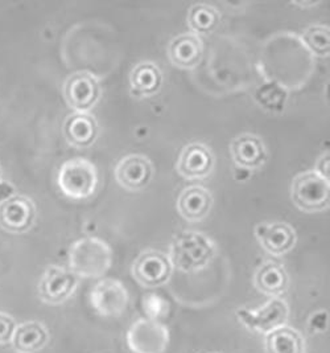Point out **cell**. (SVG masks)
Instances as JSON below:
<instances>
[{
  "label": "cell",
  "instance_id": "7",
  "mask_svg": "<svg viewBox=\"0 0 330 353\" xmlns=\"http://www.w3.org/2000/svg\"><path fill=\"white\" fill-rule=\"evenodd\" d=\"M172 272L169 256L155 249L143 252L132 265L134 278L144 288H158L165 285Z\"/></svg>",
  "mask_w": 330,
  "mask_h": 353
},
{
  "label": "cell",
  "instance_id": "6",
  "mask_svg": "<svg viewBox=\"0 0 330 353\" xmlns=\"http://www.w3.org/2000/svg\"><path fill=\"white\" fill-rule=\"evenodd\" d=\"M289 315V308L285 301L280 298H272L266 305L256 308H240L236 311V316L249 330L256 332H271L284 327Z\"/></svg>",
  "mask_w": 330,
  "mask_h": 353
},
{
  "label": "cell",
  "instance_id": "13",
  "mask_svg": "<svg viewBox=\"0 0 330 353\" xmlns=\"http://www.w3.org/2000/svg\"><path fill=\"white\" fill-rule=\"evenodd\" d=\"M216 164L212 150L204 143H189L180 154L177 161L178 174L188 180H201L209 176Z\"/></svg>",
  "mask_w": 330,
  "mask_h": 353
},
{
  "label": "cell",
  "instance_id": "21",
  "mask_svg": "<svg viewBox=\"0 0 330 353\" xmlns=\"http://www.w3.org/2000/svg\"><path fill=\"white\" fill-rule=\"evenodd\" d=\"M47 328L39 321H27L19 325L11 339L12 348L19 353H36L47 345Z\"/></svg>",
  "mask_w": 330,
  "mask_h": 353
},
{
  "label": "cell",
  "instance_id": "12",
  "mask_svg": "<svg viewBox=\"0 0 330 353\" xmlns=\"http://www.w3.org/2000/svg\"><path fill=\"white\" fill-rule=\"evenodd\" d=\"M154 176V165L151 161L139 154L127 155L118 163L115 177L118 183L131 192L142 191L151 183Z\"/></svg>",
  "mask_w": 330,
  "mask_h": 353
},
{
  "label": "cell",
  "instance_id": "24",
  "mask_svg": "<svg viewBox=\"0 0 330 353\" xmlns=\"http://www.w3.org/2000/svg\"><path fill=\"white\" fill-rule=\"evenodd\" d=\"M301 39L305 47L316 56H320V57L329 56L330 31L328 26H321V24L309 26L308 28L304 30Z\"/></svg>",
  "mask_w": 330,
  "mask_h": 353
},
{
  "label": "cell",
  "instance_id": "9",
  "mask_svg": "<svg viewBox=\"0 0 330 353\" xmlns=\"http://www.w3.org/2000/svg\"><path fill=\"white\" fill-rule=\"evenodd\" d=\"M36 219V205L24 194H12L0 201V228L20 234L30 230Z\"/></svg>",
  "mask_w": 330,
  "mask_h": 353
},
{
  "label": "cell",
  "instance_id": "20",
  "mask_svg": "<svg viewBox=\"0 0 330 353\" xmlns=\"http://www.w3.org/2000/svg\"><path fill=\"white\" fill-rule=\"evenodd\" d=\"M254 283L260 292L274 298H279L288 289L289 279L283 265L268 261L256 270Z\"/></svg>",
  "mask_w": 330,
  "mask_h": 353
},
{
  "label": "cell",
  "instance_id": "23",
  "mask_svg": "<svg viewBox=\"0 0 330 353\" xmlns=\"http://www.w3.org/2000/svg\"><path fill=\"white\" fill-rule=\"evenodd\" d=\"M267 353H305V341L299 332L291 327L274 330L266 337Z\"/></svg>",
  "mask_w": 330,
  "mask_h": 353
},
{
  "label": "cell",
  "instance_id": "17",
  "mask_svg": "<svg viewBox=\"0 0 330 353\" xmlns=\"http://www.w3.org/2000/svg\"><path fill=\"white\" fill-rule=\"evenodd\" d=\"M63 135L68 143L77 148L93 145L98 137V122L90 112L69 114L63 123Z\"/></svg>",
  "mask_w": 330,
  "mask_h": 353
},
{
  "label": "cell",
  "instance_id": "26",
  "mask_svg": "<svg viewBox=\"0 0 330 353\" xmlns=\"http://www.w3.org/2000/svg\"><path fill=\"white\" fill-rule=\"evenodd\" d=\"M330 170V157L329 151L324 152L318 161L316 163L315 172H317L320 176L325 177L329 180V171Z\"/></svg>",
  "mask_w": 330,
  "mask_h": 353
},
{
  "label": "cell",
  "instance_id": "4",
  "mask_svg": "<svg viewBox=\"0 0 330 353\" xmlns=\"http://www.w3.org/2000/svg\"><path fill=\"white\" fill-rule=\"evenodd\" d=\"M291 197L298 208L307 213H316L329 207V180L315 171L301 172L292 180Z\"/></svg>",
  "mask_w": 330,
  "mask_h": 353
},
{
  "label": "cell",
  "instance_id": "15",
  "mask_svg": "<svg viewBox=\"0 0 330 353\" xmlns=\"http://www.w3.org/2000/svg\"><path fill=\"white\" fill-rule=\"evenodd\" d=\"M230 152L236 165L245 170H259L267 161L266 145L254 134L238 135L230 145Z\"/></svg>",
  "mask_w": 330,
  "mask_h": 353
},
{
  "label": "cell",
  "instance_id": "16",
  "mask_svg": "<svg viewBox=\"0 0 330 353\" xmlns=\"http://www.w3.org/2000/svg\"><path fill=\"white\" fill-rule=\"evenodd\" d=\"M204 56L203 39L194 33H181L171 40L168 57L174 66L181 69H194Z\"/></svg>",
  "mask_w": 330,
  "mask_h": 353
},
{
  "label": "cell",
  "instance_id": "1",
  "mask_svg": "<svg viewBox=\"0 0 330 353\" xmlns=\"http://www.w3.org/2000/svg\"><path fill=\"white\" fill-rule=\"evenodd\" d=\"M216 253L217 246L209 236L197 230H184L174 236L169 259L178 270L192 273L205 269Z\"/></svg>",
  "mask_w": 330,
  "mask_h": 353
},
{
  "label": "cell",
  "instance_id": "11",
  "mask_svg": "<svg viewBox=\"0 0 330 353\" xmlns=\"http://www.w3.org/2000/svg\"><path fill=\"white\" fill-rule=\"evenodd\" d=\"M79 286V276L60 266H49L39 282V295L49 305L68 301Z\"/></svg>",
  "mask_w": 330,
  "mask_h": 353
},
{
  "label": "cell",
  "instance_id": "27",
  "mask_svg": "<svg viewBox=\"0 0 330 353\" xmlns=\"http://www.w3.org/2000/svg\"><path fill=\"white\" fill-rule=\"evenodd\" d=\"M318 1H311V3H292V4H295V6H300V7H312V6H316Z\"/></svg>",
  "mask_w": 330,
  "mask_h": 353
},
{
  "label": "cell",
  "instance_id": "5",
  "mask_svg": "<svg viewBox=\"0 0 330 353\" xmlns=\"http://www.w3.org/2000/svg\"><path fill=\"white\" fill-rule=\"evenodd\" d=\"M101 96V82L90 72H76L63 83L65 101L74 112H89Z\"/></svg>",
  "mask_w": 330,
  "mask_h": 353
},
{
  "label": "cell",
  "instance_id": "28",
  "mask_svg": "<svg viewBox=\"0 0 330 353\" xmlns=\"http://www.w3.org/2000/svg\"><path fill=\"white\" fill-rule=\"evenodd\" d=\"M0 177H1V167H0Z\"/></svg>",
  "mask_w": 330,
  "mask_h": 353
},
{
  "label": "cell",
  "instance_id": "3",
  "mask_svg": "<svg viewBox=\"0 0 330 353\" xmlns=\"http://www.w3.org/2000/svg\"><path fill=\"white\" fill-rule=\"evenodd\" d=\"M57 185L66 197L86 200L94 194L98 187L96 167L82 158L65 161L57 174Z\"/></svg>",
  "mask_w": 330,
  "mask_h": 353
},
{
  "label": "cell",
  "instance_id": "22",
  "mask_svg": "<svg viewBox=\"0 0 330 353\" xmlns=\"http://www.w3.org/2000/svg\"><path fill=\"white\" fill-rule=\"evenodd\" d=\"M220 24V11L206 3L193 4L188 11V26L192 33L210 34L214 32Z\"/></svg>",
  "mask_w": 330,
  "mask_h": 353
},
{
  "label": "cell",
  "instance_id": "2",
  "mask_svg": "<svg viewBox=\"0 0 330 353\" xmlns=\"http://www.w3.org/2000/svg\"><path fill=\"white\" fill-rule=\"evenodd\" d=\"M112 250L107 242L85 237L74 242L69 250L70 272L82 278H99L110 269Z\"/></svg>",
  "mask_w": 330,
  "mask_h": 353
},
{
  "label": "cell",
  "instance_id": "10",
  "mask_svg": "<svg viewBox=\"0 0 330 353\" xmlns=\"http://www.w3.org/2000/svg\"><path fill=\"white\" fill-rule=\"evenodd\" d=\"M90 303L101 316L115 318L126 311L128 292L122 282L116 279H103L92 290Z\"/></svg>",
  "mask_w": 330,
  "mask_h": 353
},
{
  "label": "cell",
  "instance_id": "8",
  "mask_svg": "<svg viewBox=\"0 0 330 353\" xmlns=\"http://www.w3.org/2000/svg\"><path fill=\"white\" fill-rule=\"evenodd\" d=\"M128 347L134 353H164L168 348V328L158 321L139 319L127 335Z\"/></svg>",
  "mask_w": 330,
  "mask_h": 353
},
{
  "label": "cell",
  "instance_id": "18",
  "mask_svg": "<svg viewBox=\"0 0 330 353\" xmlns=\"http://www.w3.org/2000/svg\"><path fill=\"white\" fill-rule=\"evenodd\" d=\"M213 207V194L201 185H192L180 193L177 209L180 214L190 223L204 220Z\"/></svg>",
  "mask_w": 330,
  "mask_h": 353
},
{
  "label": "cell",
  "instance_id": "25",
  "mask_svg": "<svg viewBox=\"0 0 330 353\" xmlns=\"http://www.w3.org/2000/svg\"><path fill=\"white\" fill-rule=\"evenodd\" d=\"M15 330V321L11 316L0 312V344L11 341Z\"/></svg>",
  "mask_w": 330,
  "mask_h": 353
},
{
  "label": "cell",
  "instance_id": "14",
  "mask_svg": "<svg viewBox=\"0 0 330 353\" xmlns=\"http://www.w3.org/2000/svg\"><path fill=\"white\" fill-rule=\"evenodd\" d=\"M255 236L269 254L283 256L296 245L295 229L283 221H268L256 225Z\"/></svg>",
  "mask_w": 330,
  "mask_h": 353
},
{
  "label": "cell",
  "instance_id": "19",
  "mask_svg": "<svg viewBox=\"0 0 330 353\" xmlns=\"http://www.w3.org/2000/svg\"><path fill=\"white\" fill-rule=\"evenodd\" d=\"M163 86V73L152 61L135 65L130 73V92L136 98L158 94Z\"/></svg>",
  "mask_w": 330,
  "mask_h": 353
}]
</instances>
